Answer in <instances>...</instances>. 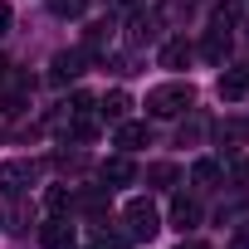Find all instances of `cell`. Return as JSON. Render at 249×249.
I'll list each match as a JSON object with an SVG mask.
<instances>
[{
	"label": "cell",
	"instance_id": "obj_1",
	"mask_svg": "<svg viewBox=\"0 0 249 249\" xmlns=\"http://www.w3.org/2000/svg\"><path fill=\"white\" fill-rule=\"evenodd\" d=\"M186 107H196V88L191 83H161L147 93V112L152 117H181Z\"/></svg>",
	"mask_w": 249,
	"mask_h": 249
},
{
	"label": "cell",
	"instance_id": "obj_2",
	"mask_svg": "<svg viewBox=\"0 0 249 249\" xmlns=\"http://www.w3.org/2000/svg\"><path fill=\"white\" fill-rule=\"evenodd\" d=\"M122 220H127V234L132 239H157V230H161V215H157V205L152 200H127V210H122Z\"/></svg>",
	"mask_w": 249,
	"mask_h": 249
},
{
	"label": "cell",
	"instance_id": "obj_3",
	"mask_svg": "<svg viewBox=\"0 0 249 249\" xmlns=\"http://www.w3.org/2000/svg\"><path fill=\"white\" fill-rule=\"evenodd\" d=\"M30 78L25 73H5V93H0V112H5V117H20L25 112V103H30Z\"/></svg>",
	"mask_w": 249,
	"mask_h": 249
},
{
	"label": "cell",
	"instance_id": "obj_4",
	"mask_svg": "<svg viewBox=\"0 0 249 249\" xmlns=\"http://www.w3.org/2000/svg\"><path fill=\"white\" fill-rule=\"evenodd\" d=\"M30 181H35V166L30 161H5V166H0V196H5V200H15Z\"/></svg>",
	"mask_w": 249,
	"mask_h": 249
},
{
	"label": "cell",
	"instance_id": "obj_5",
	"mask_svg": "<svg viewBox=\"0 0 249 249\" xmlns=\"http://www.w3.org/2000/svg\"><path fill=\"white\" fill-rule=\"evenodd\" d=\"M83 64H88V54H83V49H64V54H54L49 78H54V83H69V78H78V73H83Z\"/></svg>",
	"mask_w": 249,
	"mask_h": 249
},
{
	"label": "cell",
	"instance_id": "obj_6",
	"mask_svg": "<svg viewBox=\"0 0 249 249\" xmlns=\"http://www.w3.org/2000/svg\"><path fill=\"white\" fill-rule=\"evenodd\" d=\"M225 30H230V20H215V30H210L205 44H200V54H205L210 64H225V59H230V35H225Z\"/></svg>",
	"mask_w": 249,
	"mask_h": 249
},
{
	"label": "cell",
	"instance_id": "obj_7",
	"mask_svg": "<svg viewBox=\"0 0 249 249\" xmlns=\"http://www.w3.org/2000/svg\"><path fill=\"white\" fill-rule=\"evenodd\" d=\"M127 107H132V98L122 93V88H112V93L98 98V117H103V122H122V117H127Z\"/></svg>",
	"mask_w": 249,
	"mask_h": 249
},
{
	"label": "cell",
	"instance_id": "obj_8",
	"mask_svg": "<svg viewBox=\"0 0 249 249\" xmlns=\"http://www.w3.org/2000/svg\"><path fill=\"white\" fill-rule=\"evenodd\" d=\"M244 93H249V69H225L220 73V98L225 103H239Z\"/></svg>",
	"mask_w": 249,
	"mask_h": 249
},
{
	"label": "cell",
	"instance_id": "obj_9",
	"mask_svg": "<svg viewBox=\"0 0 249 249\" xmlns=\"http://www.w3.org/2000/svg\"><path fill=\"white\" fill-rule=\"evenodd\" d=\"M132 176H137V166H132L127 157H107V161H103V186H107V191H112V186H127Z\"/></svg>",
	"mask_w": 249,
	"mask_h": 249
},
{
	"label": "cell",
	"instance_id": "obj_10",
	"mask_svg": "<svg viewBox=\"0 0 249 249\" xmlns=\"http://www.w3.org/2000/svg\"><path fill=\"white\" fill-rule=\"evenodd\" d=\"M147 142H152V132L142 127V122H127V117L117 122V147H122V152H137V147H147Z\"/></svg>",
	"mask_w": 249,
	"mask_h": 249
},
{
	"label": "cell",
	"instance_id": "obj_11",
	"mask_svg": "<svg viewBox=\"0 0 249 249\" xmlns=\"http://www.w3.org/2000/svg\"><path fill=\"white\" fill-rule=\"evenodd\" d=\"M171 225H176L181 234H186V230H196V225H200V205H196V200H186V196H176V200H171Z\"/></svg>",
	"mask_w": 249,
	"mask_h": 249
},
{
	"label": "cell",
	"instance_id": "obj_12",
	"mask_svg": "<svg viewBox=\"0 0 249 249\" xmlns=\"http://www.w3.org/2000/svg\"><path fill=\"white\" fill-rule=\"evenodd\" d=\"M39 239H44V249H69V244H73V225L54 215V220L39 230Z\"/></svg>",
	"mask_w": 249,
	"mask_h": 249
},
{
	"label": "cell",
	"instance_id": "obj_13",
	"mask_svg": "<svg viewBox=\"0 0 249 249\" xmlns=\"http://www.w3.org/2000/svg\"><path fill=\"white\" fill-rule=\"evenodd\" d=\"M107 44H112V20H98V25H88L83 54H107Z\"/></svg>",
	"mask_w": 249,
	"mask_h": 249
},
{
	"label": "cell",
	"instance_id": "obj_14",
	"mask_svg": "<svg viewBox=\"0 0 249 249\" xmlns=\"http://www.w3.org/2000/svg\"><path fill=\"white\" fill-rule=\"evenodd\" d=\"M186 64H191V44H186V39L161 44V69H186Z\"/></svg>",
	"mask_w": 249,
	"mask_h": 249
},
{
	"label": "cell",
	"instance_id": "obj_15",
	"mask_svg": "<svg viewBox=\"0 0 249 249\" xmlns=\"http://www.w3.org/2000/svg\"><path fill=\"white\" fill-rule=\"evenodd\" d=\"M220 176H225V171H220V161H210V157H205V161H196V166H191V181H196V186H200V191H210V186H215V181H220Z\"/></svg>",
	"mask_w": 249,
	"mask_h": 249
},
{
	"label": "cell",
	"instance_id": "obj_16",
	"mask_svg": "<svg viewBox=\"0 0 249 249\" xmlns=\"http://www.w3.org/2000/svg\"><path fill=\"white\" fill-rule=\"evenodd\" d=\"M93 132H98V122H93L88 112H73V122H69V142H93Z\"/></svg>",
	"mask_w": 249,
	"mask_h": 249
},
{
	"label": "cell",
	"instance_id": "obj_17",
	"mask_svg": "<svg viewBox=\"0 0 249 249\" xmlns=\"http://www.w3.org/2000/svg\"><path fill=\"white\" fill-rule=\"evenodd\" d=\"M147 181H152L157 191H166V186H176V166H171V161H157V166H147Z\"/></svg>",
	"mask_w": 249,
	"mask_h": 249
},
{
	"label": "cell",
	"instance_id": "obj_18",
	"mask_svg": "<svg viewBox=\"0 0 249 249\" xmlns=\"http://www.w3.org/2000/svg\"><path fill=\"white\" fill-rule=\"evenodd\" d=\"M249 137V122H220V142H230V147H239Z\"/></svg>",
	"mask_w": 249,
	"mask_h": 249
},
{
	"label": "cell",
	"instance_id": "obj_19",
	"mask_svg": "<svg viewBox=\"0 0 249 249\" xmlns=\"http://www.w3.org/2000/svg\"><path fill=\"white\" fill-rule=\"evenodd\" d=\"M49 10H54V15H64V20H73V15H83V10H88V0H49Z\"/></svg>",
	"mask_w": 249,
	"mask_h": 249
},
{
	"label": "cell",
	"instance_id": "obj_20",
	"mask_svg": "<svg viewBox=\"0 0 249 249\" xmlns=\"http://www.w3.org/2000/svg\"><path fill=\"white\" fill-rule=\"evenodd\" d=\"M69 200H73V196H69V186H49V196H44V205H49L54 215H59V210H69Z\"/></svg>",
	"mask_w": 249,
	"mask_h": 249
},
{
	"label": "cell",
	"instance_id": "obj_21",
	"mask_svg": "<svg viewBox=\"0 0 249 249\" xmlns=\"http://www.w3.org/2000/svg\"><path fill=\"white\" fill-rule=\"evenodd\" d=\"M191 15V0H161V20H181Z\"/></svg>",
	"mask_w": 249,
	"mask_h": 249
},
{
	"label": "cell",
	"instance_id": "obj_22",
	"mask_svg": "<svg viewBox=\"0 0 249 249\" xmlns=\"http://www.w3.org/2000/svg\"><path fill=\"white\" fill-rule=\"evenodd\" d=\"M78 205H83V210H93V215H98V210H103V205H107V196H103V191H83V196H78Z\"/></svg>",
	"mask_w": 249,
	"mask_h": 249
},
{
	"label": "cell",
	"instance_id": "obj_23",
	"mask_svg": "<svg viewBox=\"0 0 249 249\" xmlns=\"http://www.w3.org/2000/svg\"><path fill=\"white\" fill-rule=\"evenodd\" d=\"M93 249H127V239H117V234H107V230H103V234L93 239Z\"/></svg>",
	"mask_w": 249,
	"mask_h": 249
},
{
	"label": "cell",
	"instance_id": "obj_24",
	"mask_svg": "<svg viewBox=\"0 0 249 249\" xmlns=\"http://www.w3.org/2000/svg\"><path fill=\"white\" fill-rule=\"evenodd\" d=\"M54 161H59V166H64V171H78V166H83V152H59V157H54Z\"/></svg>",
	"mask_w": 249,
	"mask_h": 249
},
{
	"label": "cell",
	"instance_id": "obj_25",
	"mask_svg": "<svg viewBox=\"0 0 249 249\" xmlns=\"http://www.w3.org/2000/svg\"><path fill=\"white\" fill-rule=\"evenodd\" d=\"M234 181H239V186H249V157H239V161H234Z\"/></svg>",
	"mask_w": 249,
	"mask_h": 249
},
{
	"label": "cell",
	"instance_id": "obj_26",
	"mask_svg": "<svg viewBox=\"0 0 249 249\" xmlns=\"http://www.w3.org/2000/svg\"><path fill=\"white\" fill-rule=\"evenodd\" d=\"M10 30V5H0V35Z\"/></svg>",
	"mask_w": 249,
	"mask_h": 249
},
{
	"label": "cell",
	"instance_id": "obj_27",
	"mask_svg": "<svg viewBox=\"0 0 249 249\" xmlns=\"http://www.w3.org/2000/svg\"><path fill=\"white\" fill-rule=\"evenodd\" d=\"M176 249H210V244H200V239H186V244H176Z\"/></svg>",
	"mask_w": 249,
	"mask_h": 249
},
{
	"label": "cell",
	"instance_id": "obj_28",
	"mask_svg": "<svg viewBox=\"0 0 249 249\" xmlns=\"http://www.w3.org/2000/svg\"><path fill=\"white\" fill-rule=\"evenodd\" d=\"M5 73H10V64H5V54H0V83H5Z\"/></svg>",
	"mask_w": 249,
	"mask_h": 249
},
{
	"label": "cell",
	"instance_id": "obj_29",
	"mask_svg": "<svg viewBox=\"0 0 249 249\" xmlns=\"http://www.w3.org/2000/svg\"><path fill=\"white\" fill-rule=\"evenodd\" d=\"M117 5H122V10H127V5H137V0H117Z\"/></svg>",
	"mask_w": 249,
	"mask_h": 249
}]
</instances>
